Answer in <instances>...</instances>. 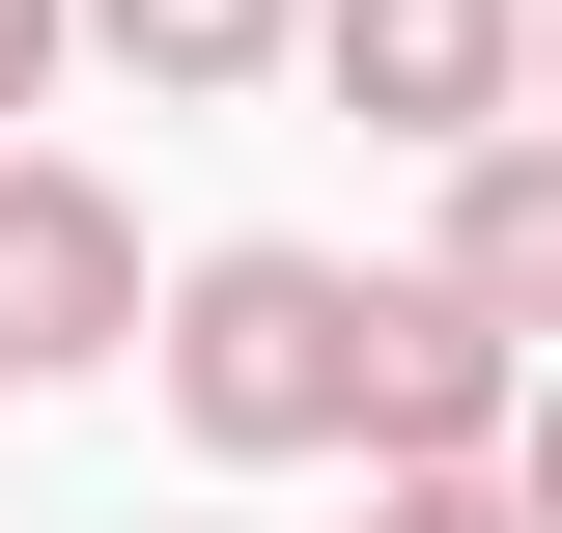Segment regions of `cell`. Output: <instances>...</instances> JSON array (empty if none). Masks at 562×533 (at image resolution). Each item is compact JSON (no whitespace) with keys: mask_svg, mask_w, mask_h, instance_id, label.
Returning <instances> with one entry per match:
<instances>
[{"mask_svg":"<svg viewBox=\"0 0 562 533\" xmlns=\"http://www.w3.org/2000/svg\"><path fill=\"white\" fill-rule=\"evenodd\" d=\"M169 421H198L225 477H281V450H366V281L338 253H281V225H225V253H169Z\"/></svg>","mask_w":562,"mask_h":533,"instance_id":"obj_1","label":"cell"},{"mask_svg":"<svg viewBox=\"0 0 562 533\" xmlns=\"http://www.w3.org/2000/svg\"><path fill=\"white\" fill-rule=\"evenodd\" d=\"M310 84L422 169H479V140H535V0H310Z\"/></svg>","mask_w":562,"mask_h":533,"instance_id":"obj_2","label":"cell"},{"mask_svg":"<svg viewBox=\"0 0 562 533\" xmlns=\"http://www.w3.org/2000/svg\"><path fill=\"white\" fill-rule=\"evenodd\" d=\"M140 337H169L140 197H113V169H57V140H0V365L57 394V365H140Z\"/></svg>","mask_w":562,"mask_h":533,"instance_id":"obj_3","label":"cell"},{"mask_svg":"<svg viewBox=\"0 0 562 533\" xmlns=\"http://www.w3.org/2000/svg\"><path fill=\"white\" fill-rule=\"evenodd\" d=\"M506 450H535V365L450 281H366V477H506Z\"/></svg>","mask_w":562,"mask_h":533,"instance_id":"obj_4","label":"cell"},{"mask_svg":"<svg viewBox=\"0 0 562 533\" xmlns=\"http://www.w3.org/2000/svg\"><path fill=\"white\" fill-rule=\"evenodd\" d=\"M422 281H450L506 365H562V140H479V169H450V225H422Z\"/></svg>","mask_w":562,"mask_h":533,"instance_id":"obj_5","label":"cell"},{"mask_svg":"<svg viewBox=\"0 0 562 533\" xmlns=\"http://www.w3.org/2000/svg\"><path fill=\"white\" fill-rule=\"evenodd\" d=\"M85 57H113L140 113H225V84H281V57H310V0H85Z\"/></svg>","mask_w":562,"mask_h":533,"instance_id":"obj_6","label":"cell"},{"mask_svg":"<svg viewBox=\"0 0 562 533\" xmlns=\"http://www.w3.org/2000/svg\"><path fill=\"white\" fill-rule=\"evenodd\" d=\"M366 533H535L506 477H366Z\"/></svg>","mask_w":562,"mask_h":533,"instance_id":"obj_7","label":"cell"},{"mask_svg":"<svg viewBox=\"0 0 562 533\" xmlns=\"http://www.w3.org/2000/svg\"><path fill=\"white\" fill-rule=\"evenodd\" d=\"M57 57H85V0H0V113H57Z\"/></svg>","mask_w":562,"mask_h":533,"instance_id":"obj_8","label":"cell"},{"mask_svg":"<svg viewBox=\"0 0 562 533\" xmlns=\"http://www.w3.org/2000/svg\"><path fill=\"white\" fill-rule=\"evenodd\" d=\"M506 506H535V533H562V365H535V450H506Z\"/></svg>","mask_w":562,"mask_h":533,"instance_id":"obj_9","label":"cell"},{"mask_svg":"<svg viewBox=\"0 0 562 533\" xmlns=\"http://www.w3.org/2000/svg\"><path fill=\"white\" fill-rule=\"evenodd\" d=\"M535 140H562V0H535Z\"/></svg>","mask_w":562,"mask_h":533,"instance_id":"obj_10","label":"cell"},{"mask_svg":"<svg viewBox=\"0 0 562 533\" xmlns=\"http://www.w3.org/2000/svg\"><path fill=\"white\" fill-rule=\"evenodd\" d=\"M0 394H29V365H0Z\"/></svg>","mask_w":562,"mask_h":533,"instance_id":"obj_11","label":"cell"}]
</instances>
